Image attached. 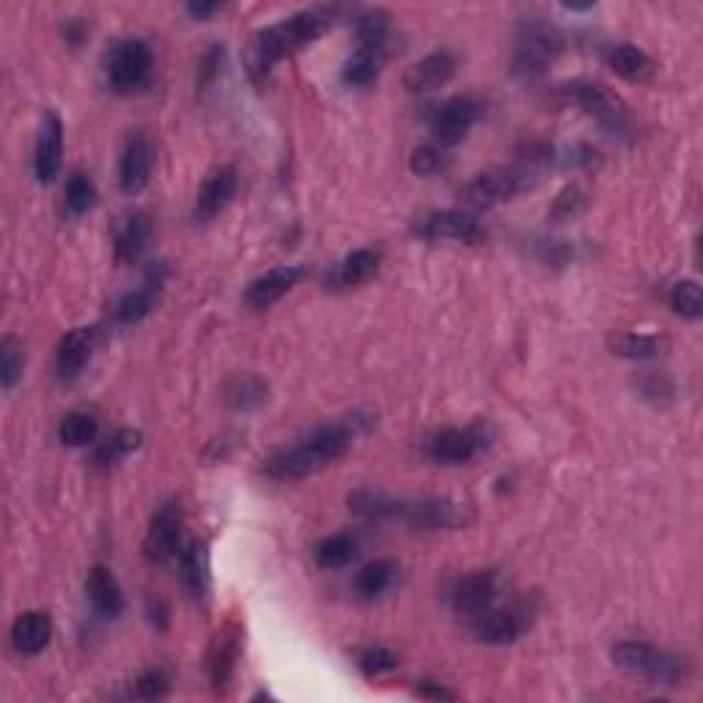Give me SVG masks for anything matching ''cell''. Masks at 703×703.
Returning a JSON list of instances; mask_svg holds the SVG:
<instances>
[{
    "label": "cell",
    "mask_w": 703,
    "mask_h": 703,
    "mask_svg": "<svg viewBox=\"0 0 703 703\" xmlns=\"http://www.w3.org/2000/svg\"><path fill=\"white\" fill-rule=\"evenodd\" d=\"M371 426V415L366 412H352L341 421L316 426L311 434L297 439L289 448H280L278 454L264 461V472L275 481H300V478L316 476L327 470L338 459L349 454L355 445L357 434H362Z\"/></svg>",
    "instance_id": "cell-1"
},
{
    "label": "cell",
    "mask_w": 703,
    "mask_h": 703,
    "mask_svg": "<svg viewBox=\"0 0 703 703\" xmlns=\"http://www.w3.org/2000/svg\"><path fill=\"white\" fill-rule=\"evenodd\" d=\"M330 25H333V14L330 11L308 9L297 11V14L258 31L253 36L250 47H247V75H250V80L256 86H264L278 60L289 58L297 49L316 42Z\"/></svg>",
    "instance_id": "cell-2"
},
{
    "label": "cell",
    "mask_w": 703,
    "mask_h": 703,
    "mask_svg": "<svg viewBox=\"0 0 703 703\" xmlns=\"http://www.w3.org/2000/svg\"><path fill=\"white\" fill-rule=\"evenodd\" d=\"M563 49V36L542 20H531L520 27L511 49V71L522 82L542 80Z\"/></svg>",
    "instance_id": "cell-3"
},
{
    "label": "cell",
    "mask_w": 703,
    "mask_h": 703,
    "mask_svg": "<svg viewBox=\"0 0 703 703\" xmlns=\"http://www.w3.org/2000/svg\"><path fill=\"white\" fill-rule=\"evenodd\" d=\"M613 662L651 684L673 687L690 676V665L684 659L643 640H624L613 646Z\"/></svg>",
    "instance_id": "cell-4"
},
{
    "label": "cell",
    "mask_w": 703,
    "mask_h": 703,
    "mask_svg": "<svg viewBox=\"0 0 703 703\" xmlns=\"http://www.w3.org/2000/svg\"><path fill=\"white\" fill-rule=\"evenodd\" d=\"M154 55L143 38H121L104 55V80L110 91L130 97L143 91L152 80Z\"/></svg>",
    "instance_id": "cell-5"
},
{
    "label": "cell",
    "mask_w": 703,
    "mask_h": 703,
    "mask_svg": "<svg viewBox=\"0 0 703 703\" xmlns=\"http://www.w3.org/2000/svg\"><path fill=\"white\" fill-rule=\"evenodd\" d=\"M563 97L569 102H574L577 108L585 110L591 119H596L602 124L604 132L615 137H624L632 132L629 113H626V104L610 91L607 86L596 80H571L563 88Z\"/></svg>",
    "instance_id": "cell-6"
},
{
    "label": "cell",
    "mask_w": 703,
    "mask_h": 703,
    "mask_svg": "<svg viewBox=\"0 0 703 703\" xmlns=\"http://www.w3.org/2000/svg\"><path fill=\"white\" fill-rule=\"evenodd\" d=\"M393 520H404L406 525L421 527V531H450V527H465L472 516L465 503H456V500L448 498H432L412 500V503L399 500Z\"/></svg>",
    "instance_id": "cell-7"
},
{
    "label": "cell",
    "mask_w": 703,
    "mask_h": 703,
    "mask_svg": "<svg viewBox=\"0 0 703 703\" xmlns=\"http://www.w3.org/2000/svg\"><path fill=\"white\" fill-rule=\"evenodd\" d=\"M527 179H531V174L522 170L520 165H516V168L487 170V174H478L476 179L461 190V201L472 209H492L498 207V203H505L514 196H520L527 187Z\"/></svg>",
    "instance_id": "cell-8"
},
{
    "label": "cell",
    "mask_w": 703,
    "mask_h": 703,
    "mask_svg": "<svg viewBox=\"0 0 703 703\" xmlns=\"http://www.w3.org/2000/svg\"><path fill=\"white\" fill-rule=\"evenodd\" d=\"M143 555L157 566L170 563L181 555V509L176 500H168L154 511L143 538Z\"/></svg>",
    "instance_id": "cell-9"
},
{
    "label": "cell",
    "mask_w": 703,
    "mask_h": 703,
    "mask_svg": "<svg viewBox=\"0 0 703 703\" xmlns=\"http://www.w3.org/2000/svg\"><path fill=\"white\" fill-rule=\"evenodd\" d=\"M481 119V104L472 97H450L432 110L428 130L439 146H456L470 135L476 121Z\"/></svg>",
    "instance_id": "cell-10"
},
{
    "label": "cell",
    "mask_w": 703,
    "mask_h": 703,
    "mask_svg": "<svg viewBox=\"0 0 703 703\" xmlns=\"http://www.w3.org/2000/svg\"><path fill=\"white\" fill-rule=\"evenodd\" d=\"M489 445L483 426L443 428L426 439V456L437 465H467Z\"/></svg>",
    "instance_id": "cell-11"
},
{
    "label": "cell",
    "mask_w": 703,
    "mask_h": 703,
    "mask_svg": "<svg viewBox=\"0 0 703 703\" xmlns=\"http://www.w3.org/2000/svg\"><path fill=\"white\" fill-rule=\"evenodd\" d=\"M236 190H239V170L234 165H220L212 174L203 179L201 190L196 196V214L198 223H209V220L217 217L220 212L228 209V203L236 198Z\"/></svg>",
    "instance_id": "cell-12"
},
{
    "label": "cell",
    "mask_w": 703,
    "mask_h": 703,
    "mask_svg": "<svg viewBox=\"0 0 703 703\" xmlns=\"http://www.w3.org/2000/svg\"><path fill=\"white\" fill-rule=\"evenodd\" d=\"M417 236L423 239H454L465 242V245H478L483 239V228L472 214L459 212V209H443V212H432L415 225Z\"/></svg>",
    "instance_id": "cell-13"
},
{
    "label": "cell",
    "mask_w": 703,
    "mask_h": 703,
    "mask_svg": "<svg viewBox=\"0 0 703 703\" xmlns=\"http://www.w3.org/2000/svg\"><path fill=\"white\" fill-rule=\"evenodd\" d=\"M152 165H154V152L152 143L143 132H132L126 137L124 148H121L119 157V187L126 196H135L152 179Z\"/></svg>",
    "instance_id": "cell-14"
},
{
    "label": "cell",
    "mask_w": 703,
    "mask_h": 703,
    "mask_svg": "<svg viewBox=\"0 0 703 703\" xmlns=\"http://www.w3.org/2000/svg\"><path fill=\"white\" fill-rule=\"evenodd\" d=\"M60 165H64V124L49 110L38 130L36 148H33V174L42 185H49L60 174Z\"/></svg>",
    "instance_id": "cell-15"
},
{
    "label": "cell",
    "mask_w": 703,
    "mask_h": 703,
    "mask_svg": "<svg viewBox=\"0 0 703 703\" xmlns=\"http://www.w3.org/2000/svg\"><path fill=\"white\" fill-rule=\"evenodd\" d=\"M456 69H459V60L450 49H434L406 69L404 88L410 93H432L454 80Z\"/></svg>",
    "instance_id": "cell-16"
},
{
    "label": "cell",
    "mask_w": 703,
    "mask_h": 703,
    "mask_svg": "<svg viewBox=\"0 0 703 703\" xmlns=\"http://www.w3.org/2000/svg\"><path fill=\"white\" fill-rule=\"evenodd\" d=\"M494 599H498V574L494 571H472V574L461 577L450 591V604H454L456 613L467 615V618L492 607Z\"/></svg>",
    "instance_id": "cell-17"
},
{
    "label": "cell",
    "mask_w": 703,
    "mask_h": 703,
    "mask_svg": "<svg viewBox=\"0 0 703 703\" xmlns=\"http://www.w3.org/2000/svg\"><path fill=\"white\" fill-rule=\"evenodd\" d=\"M165 272H168V269H165L163 261L152 264V267L146 269V278H143V283L121 297L119 305H115V319H119L121 324H137V322H143L148 313H152L154 302H157V291L163 289Z\"/></svg>",
    "instance_id": "cell-18"
},
{
    "label": "cell",
    "mask_w": 703,
    "mask_h": 703,
    "mask_svg": "<svg viewBox=\"0 0 703 703\" xmlns=\"http://www.w3.org/2000/svg\"><path fill=\"white\" fill-rule=\"evenodd\" d=\"M236 654H239V629L228 624L212 637V646L207 651V673L214 692L228 690L236 668Z\"/></svg>",
    "instance_id": "cell-19"
},
{
    "label": "cell",
    "mask_w": 703,
    "mask_h": 703,
    "mask_svg": "<svg viewBox=\"0 0 703 703\" xmlns=\"http://www.w3.org/2000/svg\"><path fill=\"white\" fill-rule=\"evenodd\" d=\"M305 275V267H300V264H283V267L269 269V272L250 280V286H247L245 291V300L250 302L253 308H269L272 302H278L280 297L289 294Z\"/></svg>",
    "instance_id": "cell-20"
},
{
    "label": "cell",
    "mask_w": 703,
    "mask_h": 703,
    "mask_svg": "<svg viewBox=\"0 0 703 703\" xmlns=\"http://www.w3.org/2000/svg\"><path fill=\"white\" fill-rule=\"evenodd\" d=\"M179 569L190 599L207 602L209 591H212V566H209V547L203 538H192L187 547H181Z\"/></svg>",
    "instance_id": "cell-21"
},
{
    "label": "cell",
    "mask_w": 703,
    "mask_h": 703,
    "mask_svg": "<svg viewBox=\"0 0 703 703\" xmlns=\"http://www.w3.org/2000/svg\"><path fill=\"white\" fill-rule=\"evenodd\" d=\"M472 635L476 640L489 643V646H505V643H514L516 637L525 632L527 621L522 618L514 610H483V613L472 615Z\"/></svg>",
    "instance_id": "cell-22"
},
{
    "label": "cell",
    "mask_w": 703,
    "mask_h": 703,
    "mask_svg": "<svg viewBox=\"0 0 703 703\" xmlns=\"http://www.w3.org/2000/svg\"><path fill=\"white\" fill-rule=\"evenodd\" d=\"M93 352V330L91 327H75L60 338L58 352H55V368L64 382L80 377L86 362L91 360Z\"/></svg>",
    "instance_id": "cell-23"
},
{
    "label": "cell",
    "mask_w": 703,
    "mask_h": 703,
    "mask_svg": "<svg viewBox=\"0 0 703 703\" xmlns=\"http://www.w3.org/2000/svg\"><path fill=\"white\" fill-rule=\"evenodd\" d=\"M49 637H53V624H49L47 613H38V610L20 613L14 618V624H11V646L22 657L42 654L49 646Z\"/></svg>",
    "instance_id": "cell-24"
},
{
    "label": "cell",
    "mask_w": 703,
    "mask_h": 703,
    "mask_svg": "<svg viewBox=\"0 0 703 703\" xmlns=\"http://www.w3.org/2000/svg\"><path fill=\"white\" fill-rule=\"evenodd\" d=\"M86 593L91 599L93 610L99 615H104V618H119L124 613V593H121L119 580H115V574L108 566L97 563L88 571Z\"/></svg>",
    "instance_id": "cell-25"
},
{
    "label": "cell",
    "mask_w": 703,
    "mask_h": 703,
    "mask_svg": "<svg viewBox=\"0 0 703 703\" xmlns=\"http://www.w3.org/2000/svg\"><path fill=\"white\" fill-rule=\"evenodd\" d=\"M379 264H382L379 250H371V247L352 250L349 256H344L335 264L327 283H333V289H355V286H362L366 280H371L373 275H377Z\"/></svg>",
    "instance_id": "cell-26"
},
{
    "label": "cell",
    "mask_w": 703,
    "mask_h": 703,
    "mask_svg": "<svg viewBox=\"0 0 703 703\" xmlns=\"http://www.w3.org/2000/svg\"><path fill=\"white\" fill-rule=\"evenodd\" d=\"M148 231L152 228H148L146 214L135 212V214H130V217L121 220L119 228H115V239H113L115 261H119L121 267H130V264H135L137 258L146 253Z\"/></svg>",
    "instance_id": "cell-27"
},
{
    "label": "cell",
    "mask_w": 703,
    "mask_h": 703,
    "mask_svg": "<svg viewBox=\"0 0 703 703\" xmlns=\"http://www.w3.org/2000/svg\"><path fill=\"white\" fill-rule=\"evenodd\" d=\"M395 571H399V566H395V560L390 558H377L371 560V563L362 566L355 577L357 599H362V602H373V599L382 596V593L393 585Z\"/></svg>",
    "instance_id": "cell-28"
},
{
    "label": "cell",
    "mask_w": 703,
    "mask_h": 703,
    "mask_svg": "<svg viewBox=\"0 0 703 703\" xmlns=\"http://www.w3.org/2000/svg\"><path fill=\"white\" fill-rule=\"evenodd\" d=\"M610 69L629 82H646L657 66L635 44H618V47L610 49Z\"/></svg>",
    "instance_id": "cell-29"
},
{
    "label": "cell",
    "mask_w": 703,
    "mask_h": 703,
    "mask_svg": "<svg viewBox=\"0 0 703 703\" xmlns=\"http://www.w3.org/2000/svg\"><path fill=\"white\" fill-rule=\"evenodd\" d=\"M390 14L382 9H368L357 16L355 25V36H357V47L366 49H377V53L388 55V44H390Z\"/></svg>",
    "instance_id": "cell-30"
},
{
    "label": "cell",
    "mask_w": 703,
    "mask_h": 703,
    "mask_svg": "<svg viewBox=\"0 0 703 703\" xmlns=\"http://www.w3.org/2000/svg\"><path fill=\"white\" fill-rule=\"evenodd\" d=\"M384 64V55L377 53V49H366V47H357L355 53L346 58L344 69H341V80L344 86L349 88H366L371 86L373 80L379 77Z\"/></svg>",
    "instance_id": "cell-31"
},
{
    "label": "cell",
    "mask_w": 703,
    "mask_h": 703,
    "mask_svg": "<svg viewBox=\"0 0 703 703\" xmlns=\"http://www.w3.org/2000/svg\"><path fill=\"white\" fill-rule=\"evenodd\" d=\"M610 349H613V355L626 357V360H654V357L665 355L668 341L659 338V335L621 333L610 338Z\"/></svg>",
    "instance_id": "cell-32"
},
{
    "label": "cell",
    "mask_w": 703,
    "mask_h": 703,
    "mask_svg": "<svg viewBox=\"0 0 703 703\" xmlns=\"http://www.w3.org/2000/svg\"><path fill=\"white\" fill-rule=\"evenodd\" d=\"M357 553V542L346 533H335V536L322 538V542L313 547V560H316L319 569H344Z\"/></svg>",
    "instance_id": "cell-33"
},
{
    "label": "cell",
    "mask_w": 703,
    "mask_h": 703,
    "mask_svg": "<svg viewBox=\"0 0 703 703\" xmlns=\"http://www.w3.org/2000/svg\"><path fill=\"white\" fill-rule=\"evenodd\" d=\"M225 401L234 410H256V406H261L267 401V382H261L253 373L234 377L225 384Z\"/></svg>",
    "instance_id": "cell-34"
},
{
    "label": "cell",
    "mask_w": 703,
    "mask_h": 703,
    "mask_svg": "<svg viewBox=\"0 0 703 703\" xmlns=\"http://www.w3.org/2000/svg\"><path fill=\"white\" fill-rule=\"evenodd\" d=\"M99 434V421L91 415V412H69V415L60 421L58 426V437L60 443L69 445V448H86L97 439Z\"/></svg>",
    "instance_id": "cell-35"
},
{
    "label": "cell",
    "mask_w": 703,
    "mask_h": 703,
    "mask_svg": "<svg viewBox=\"0 0 703 703\" xmlns=\"http://www.w3.org/2000/svg\"><path fill=\"white\" fill-rule=\"evenodd\" d=\"M141 432L137 428H119L115 434H110L108 439H104L102 445H99L97 456H93V461L102 467L108 465H115L119 459H124L126 454H132V450L141 445Z\"/></svg>",
    "instance_id": "cell-36"
},
{
    "label": "cell",
    "mask_w": 703,
    "mask_h": 703,
    "mask_svg": "<svg viewBox=\"0 0 703 703\" xmlns=\"http://www.w3.org/2000/svg\"><path fill=\"white\" fill-rule=\"evenodd\" d=\"M668 300H670V308H673L681 319L695 322V319L703 316V294H701V286H698L695 280H679V283H673Z\"/></svg>",
    "instance_id": "cell-37"
},
{
    "label": "cell",
    "mask_w": 703,
    "mask_h": 703,
    "mask_svg": "<svg viewBox=\"0 0 703 703\" xmlns=\"http://www.w3.org/2000/svg\"><path fill=\"white\" fill-rule=\"evenodd\" d=\"M64 196L66 209H69L71 214H86L91 212L93 203H97V185H93L91 176L77 170V174H71V179L66 181Z\"/></svg>",
    "instance_id": "cell-38"
},
{
    "label": "cell",
    "mask_w": 703,
    "mask_h": 703,
    "mask_svg": "<svg viewBox=\"0 0 703 703\" xmlns=\"http://www.w3.org/2000/svg\"><path fill=\"white\" fill-rule=\"evenodd\" d=\"M22 368H25L22 344L14 335H5V338L0 341V382H3V390H11L20 382Z\"/></svg>",
    "instance_id": "cell-39"
},
{
    "label": "cell",
    "mask_w": 703,
    "mask_h": 703,
    "mask_svg": "<svg viewBox=\"0 0 703 703\" xmlns=\"http://www.w3.org/2000/svg\"><path fill=\"white\" fill-rule=\"evenodd\" d=\"M450 157L443 146H417L410 154V170L417 176H437L448 168Z\"/></svg>",
    "instance_id": "cell-40"
},
{
    "label": "cell",
    "mask_w": 703,
    "mask_h": 703,
    "mask_svg": "<svg viewBox=\"0 0 703 703\" xmlns=\"http://www.w3.org/2000/svg\"><path fill=\"white\" fill-rule=\"evenodd\" d=\"M585 203H588L585 192H582L577 185H569L558 198H555L549 214H553V220H558V223L560 220H571V217H577L582 209H585Z\"/></svg>",
    "instance_id": "cell-41"
},
{
    "label": "cell",
    "mask_w": 703,
    "mask_h": 703,
    "mask_svg": "<svg viewBox=\"0 0 703 703\" xmlns=\"http://www.w3.org/2000/svg\"><path fill=\"white\" fill-rule=\"evenodd\" d=\"M170 690V679L165 670L154 668V670H146V673H141L135 679V695L143 698V701H157V698L168 695Z\"/></svg>",
    "instance_id": "cell-42"
},
{
    "label": "cell",
    "mask_w": 703,
    "mask_h": 703,
    "mask_svg": "<svg viewBox=\"0 0 703 703\" xmlns=\"http://www.w3.org/2000/svg\"><path fill=\"white\" fill-rule=\"evenodd\" d=\"M357 662H360L362 673H366L368 679H373V676H382V673H388V670H393L395 665H399V657H395L390 648L377 646V648H368V651H362Z\"/></svg>",
    "instance_id": "cell-43"
},
{
    "label": "cell",
    "mask_w": 703,
    "mask_h": 703,
    "mask_svg": "<svg viewBox=\"0 0 703 703\" xmlns=\"http://www.w3.org/2000/svg\"><path fill=\"white\" fill-rule=\"evenodd\" d=\"M223 44H214V47H209L207 53H203L201 58V66H198V86L207 88L209 82L217 77V66L223 64Z\"/></svg>",
    "instance_id": "cell-44"
},
{
    "label": "cell",
    "mask_w": 703,
    "mask_h": 703,
    "mask_svg": "<svg viewBox=\"0 0 703 703\" xmlns=\"http://www.w3.org/2000/svg\"><path fill=\"white\" fill-rule=\"evenodd\" d=\"M640 390L646 399L662 401V399H670V395H673V382H670L668 377H662V373H648V377L643 379Z\"/></svg>",
    "instance_id": "cell-45"
},
{
    "label": "cell",
    "mask_w": 703,
    "mask_h": 703,
    "mask_svg": "<svg viewBox=\"0 0 703 703\" xmlns=\"http://www.w3.org/2000/svg\"><path fill=\"white\" fill-rule=\"evenodd\" d=\"M563 163L571 165V168H585V170H591L593 165L599 163V157H596V152H593V148L574 146L569 154H563Z\"/></svg>",
    "instance_id": "cell-46"
},
{
    "label": "cell",
    "mask_w": 703,
    "mask_h": 703,
    "mask_svg": "<svg viewBox=\"0 0 703 703\" xmlns=\"http://www.w3.org/2000/svg\"><path fill=\"white\" fill-rule=\"evenodd\" d=\"M415 692L421 698H428V701H454L456 698L454 690H448V687L437 684V681H432V679H423L421 684L415 687Z\"/></svg>",
    "instance_id": "cell-47"
},
{
    "label": "cell",
    "mask_w": 703,
    "mask_h": 703,
    "mask_svg": "<svg viewBox=\"0 0 703 703\" xmlns=\"http://www.w3.org/2000/svg\"><path fill=\"white\" fill-rule=\"evenodd\" d=\"M220 9H223L220 3H187V14H190L192 20H207V16L217 14Z\"/></svg>",
    "instance_id": "cell-48"
},
{
    "label": "cell",
    "mask_w": 703,
    "mask_h": 703,
    "mask_svg": "<svg viewBox=\"0 0 703 703\" xmlns=\"http://www.w3.org/2000/svg\"><path fill=\"white\" fill-rule=\"evenodd\" d=\"M64 33H66V38H69L71 44H80L82 42V33H86V27H82L77 20H69V22H66V31Z\"/></svg>",
    "instance_id": "cell-49"
}]
</instances>
